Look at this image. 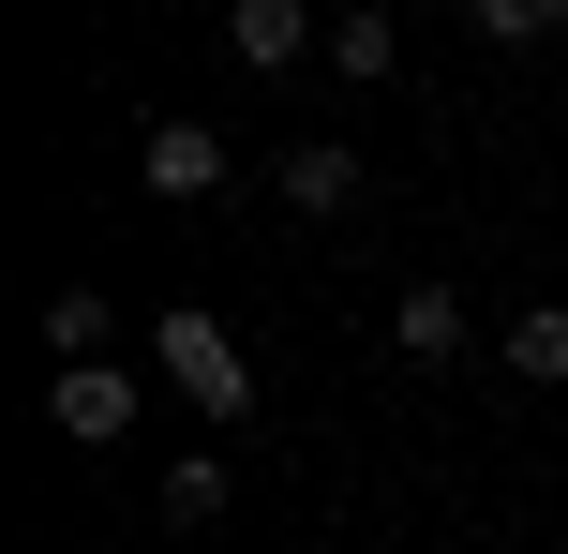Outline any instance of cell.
Here are the masks:
<instances>
[{
  "instance_id": "1",
  "label": "cell",
  "mask_w": 568,
  "mask_h": 554,
  "mask_svg": "<svg viewBox=\"0 0 568 554\" xmlns=\"http://www.w3.org/2000/svg\"><path fill=\"white\" fill-rule=\"evenodd\" d=\"M150 375H165L180 405L210 420V435L255 405V360H240V330H225V315H195V300H180V315H150Z\"/></svg>"
},
{
  "instance_id": "2",
  "label": "cell",
  "mask_w": 568,
  "mask_h": 554,
  "mask_svg": "<svg viewBox=\"0 0 568 554\" xmlns=\"http://www.w3.org/2000/svg\"><path fill=\"white\" fill-rule=\"evenodd\" d=\"M135 405H150V390L120 375V360H75V375H45V420H60L75 450H120V435H135Z\"/></svg>"
},
{
  "instance_id": "3",
  "label": "cell",
  "mask_w": 568,
  "mask_h": 554,
  "mask_svg": "<svg viewBox=\"0 0 568 554\" xmlns=\"http://www.w3.org/2000/svg\"><path fill=\"white\" fill-rule=\"evenodd\" d=\"M135 180H150L165 210L225 195V135H210V120H150V135H135Z\"/></svg>"
},
{
  "instance_id": "4",
  "label": "cell",
  "mask_w": 568,
  "mask_h": 554,
  "mask_svg": "<svg viewBox=\"0 0 568 554\" xmlns=\"http://www.w3.org/2000/svg\"><path fill=\"white\" fill-rule=\"evenodd\" d=\"M284 210H359V150H344V135H300V150H284Z\"/></svg>"
},
{
  "instance_id": "5",
  "label": "cell",
  "mask_w": 568,
  "mask_h": 554,
  "mask_svg": "<svg viewBox=\"0 0 568 554\" xmlns=\"http://www.w3.org/2000/svg\"><path fill=\"white\" fill-rule=\"evenodd\" d=\"M389 345H404V360H464L479 330H464V300H449V285H404V300H389Z\"/></svg>"
},
{
  "instance_id": "6",
  "label": "cell",
  "mask_w": 568,
  "mask_h": 554,
  "mask_svg": "<svg viewBox=\"0 0 568 554\" xmlns=\"http://www.w3.org/2000/svg\"><path fill=\"white\" fill-rule=\"evenodd\" d=\"M329 75H404V16H374V0H344V16H329Z\"/></svg>"
},
{
  "instance_id": "7",
  "label": "cell",
  "mask_w": 568,
  "mask_h": 554,
  "mask_svg": "<svg viewBox=\"0 0 568 554\" xmlns=\"http://www.w3.org/2000/svg\"><path fill=\"white\" fill-rule=\"evenodd\" d=\"M225 46L255 60V75H284V60L314 46V0H240V16H225Z\"/></svg>"
},
{
  "instance_id": "8",
  "label": "cell",
  "mask_w": 568,
  "mask_h": 554,
  "mask_svg": "<svg viewBox=\"0 0 568 554\" xmlns=\"http://www.w3.org/2000/svg\"><path fill=\"white\" fill-rule=\"evenodd\" d=\"M225 495H240V480H225V465H210V450H180V465H165V480H150V510H165V525H180V540H195V525H225Z\"/></svg>"
},
{
  "instance_id": "9",
  "label": "cell",
  "mask_w": 568,
  "mask_h": 554,
  "mask_svg": "<svg viewBox=\"0 0 568 554\" xmlns=\"http://www.w3.org/2000/svg\"><path fill=\"white\" fill-rule=\"evenodd\" d=\"M494 360H509L524 390H568V315H554V300H539V315H509V345H494Z\"/></svg>"
},
{
  "instance_id": "10",
  "label": "cell",
  "mask_w": 568,
  "mask_h": 554,
  "mask_svg": "<svg viewBox=\"0 0 568 554\" xmlns=\"http://www.w3.org/2000/svg\"><path fill=\"white\" fill-rule=\"evenodd\" d=\"M45 345H60V375L105 360V285H60V300H45Z\"/></svg>"
},
{
  "instance_id": "11",
  "label": "cell",
  "mask_w": 568,
  "mask_h": 554,
  "mask_svg": "<svg viewBox=\"0 0 568 554\" xmlns=\"http://www.w3.org/2000/svg\"><path fill=\"white\" fill-rule=\"evenodd\" d=\"M479 30H494V46H554L568 0H479Z\"/></svg>"
}]
</instances>
